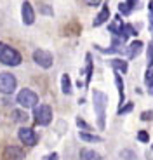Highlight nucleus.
<instances>
[{"instance_id":"nucleus-1","label":"nucleus","mask_w":153,"mask_h":160,"mask_svg":"<svg viewBox=\"0 0 153 160\" xmlns=\"http://www.w3.org/2000/svg\"><path fill=\"white\" fill-rule=\"evenodd\" d=\"M92 99H94V110H96V115H97V125H99V129H105L108 98H106V94H103L101 91H94Z\"/></svg>"},{"instance_id":"nucleus-2","label":"nucleus","mask_w":153,"mask_h":160,"mask_svg":"<svg viewBox=\"0 0 153 160\" xmlns=\"http://www.w3.org/2000/svg\"><path fill=\"white\" fill-rule=\"evenodd\" d=\"M0 63L7 64V66H17L21 64V54L11 45L0 42Z\"/></svg>"},{"instance_id":"nucleus-3","label":"nucleus","mask_w":153,"mask_h":160,"mask_svg":"<svg viewBox=\"0 0 153 160\" xmlns=\"http://www.w3.org/2000/svg\"><path fill=\"white\" fill-rule=\"evenodd\" d=\"M33 117H35V122L38 125H47V124H51V120H52V110H51L49 104H40V106L35 108Z\"/></svg>"},{"instance_id":"nucleus-4","label":"nucleus","mask_w":153,"mask_h":160,"mask_svg":"<svg viewBox=\"0 0 153 160\" xmlns=\"http://www.w3.org/2000/svg\"><path fill=\"white\" fill-rule=\"evenodd\" d=\"M17 103H19L23 108H33V106H37V103H38V96H37L32 89H23V91H19V94H17Z\"/></svg>"},{"instance_id":"nucleus-5","label":"nucleus","mask_w":153,"mask_h":160,"mask_svg":"<svg viewBox=\"0 0 153 160\" xmlns=\"http://www.w3.org/2000/svg\"><path fill=\"white\" fill-rule=\"evenodd\" d=\"M16 77L12 73H0V92L2 94H12L16 91Z\"/></svg>"},{"instance_id":"nucleus-6","label":"nucleus","mask_w":153,"mask_h":160,"mask_svg":"<svg viewBox=\"0 0 153 160\" xmlns=\"http://www.w3.org/2000/svg\"><path fill=\"white\" fill-rule=\"evenodd\" d=\"M33 61H35L38 66H42V68H51L52 63H54L52 54L49 51H44V49H38V51L33 52Z\"/></svg>"},{"instance_id":"nucleus-7","label":"nucleus","mask_w":153,"mask_h":160,"mask_svg":"<svg viewBox=\"0 0 153 160\" xmlns=\"http://www.w3.org/2000/svg\"><path fill=\"white\" fill-rule=\"evenodd\" d=\"M19 139L23 141L24 144H28V146H35L37 144V134L33 129H28V127H21L19 129Z\"/></svg>"},{"instance_id":"nucleus-8","label":"nucleus","mask_w":153,"mask_h":160,"mask_svg":"<svg viewBox=\"0 0 153 160\" xmlns=\"http://www.w3.org/2000/svg\"><path fill=\"white\" fill-rule=\"evenodd\" d=\"M21 14H23V23L24 24H33V21H35V11H33L30 2H24L23 4Z\"/></svg>"},{"instance_id":"nucleus-9","label":"nucleus","mask_w":153,"mask_h":160,"mask_svg":"<svg viewBox=\"0 0 153 160\" xmlns=\"http://www.w3.org/2000/svg\"><path fill=\"white\" fill-rule=\"evenodd\" d=\"M110 18V9L108 5H103V9H101V12L96 16V19H94V26H101L103 23H106Z\"/></svg>"},{"instance_id":"nucleus-10","label":"nucleus","mask_w":153,"mask_h":160,"mask_svg":"<svg viewBox=\"0 0 153 160\" xmlns=\"http://www.w3.org/2000/svg\"><path fill=\"white\" fill-rule=\"evenodd\" d=\"M115 84H117V89H118V98H120V104H124L125 101V91H124V80H122L120 73H115Z\"/></svg>"},{"instance_id":"nucleus-11","label":"nucleus","mask_w":153,"mask_h":160,"mask_svg":"<svg viewBox=\"0 0 153 160\" xmlns=\"http://www.w3.org/2000/svg\"><path fill=\"white\" fill-rule=\"evenodd\" d=\"M80 160H101V155L94 150H80Z\"/></svg>"},{"instance_id":"nucleus-12","label":"nucleus","mask_w":153,"mask_h":160,"mask_svg":"<svg viewBox=\"0 0 153 160\" xmlns=\"http://www.w3.org/2000/svg\"><path fill=\"white\" fill-rule=\"evenodd\" d=\"M143 51V42H139V40H136V42H132V44L129 45V58L132 59V58L139 56Z\"/></svg>"},{"instance_id":"nucleus-13","label":"nucleus","mask_w":153,"mask_h":160,"mask_svg":"<svg viewBox=\"0 0 153 160\" xmlns=\"http://www.w3.org/2000/svg\"><path fill=\"white\" fill-rule=\"evenodd\" d=\"M5 155H7V158H11V160H23L24 153L21 152L19 148H14V146H11V148L5 150Z\"/></svg>"},{"instance_id":"nucleus-14","label":"nucleus","mask_w":153,"mask_h":160,"mask_svg":"<svg viewBox=\"0 0 153 160\" xmlns=\"http://www.w3.org/2000/svg\"><path fill=\"white\" fill-rule=\"evenodd\" d=\"M111 66L117 70L118 73H125V72H127V68H129V66H127V61H122V59H113L111 61Z\"/></svg>"},{"instance_id":"nucleus-15","label":"nucleus","mask_w":153,"mask_h":160,"mask_svg":"<svg viewBox=\"0 0 153 160\" xmlns=\"http://www.w3.org/2000/svg\"><path fill=\"white\" fill-rule=\"evenodd\" d=\"M61 87H63V92H65V94H70V92H72V82H70V77L66 75V73L61 77Z\"/></svg>"},{"instance_id":"nucleus-16","label":"nucleus","mask_w":153,"mask_h":160,"mask_svg":"<svg viewBox=\"0 0 153 160\" xmlns=\"http://www.w3.org/2000/svg\"><path fill=\"white\" fill-rule=\"evenodd\" d=\"M80 139L89 141V143H99L101 138L99 136H92V134H87V131H85V132H80Z\"/></svg>"},{"instance_id":"nucleus-17","label":"nucleus","mask_w":153,"mask_h":160,"mask_svg":"<svg viewBox=\"0 0 153 160\" xmlns=\"http://www.w3.org/2000/svg\"><path fill=\"white\" fill-rule=\"evenodd\" d=\"M12 117H14V120L16 122H26L28 120V115L23 112H19V110H16V112H12Z\"/></svg>"},{"instance_id":"nucleus-18","label":"nucleus","mask_w":153,"mask_h":160,"mask_svg":"<svg viewBox=\"0 0 153 160\" xmlns=\"http://www.w3.org/2000/svg\"><path fill=\"white\" fill-rule=\"evenodd\" d=\"M145 82H146V85H148V87H151V85H153V70L151 68H148V72H146Z\"/></svg>"},{"instance_id":"nucleus-19","label":"nucleus","mask_w":153,"mask_h":160,"mask_svg":"<svg viewBox=\"0 0 153 160\" xmlns=\"http://www.w3.org/2000/svg\"><path fill=\"white\" fill-rule=\"evenodd\" d=\"M118 11H120L122 14H125V16H127V14H131L132 7H131V5L127 4V2H125V4H120V5H118Z\"/></svg>"},{"instance_id":"nucleus-20","label":"nucleus","mask_w":153,"mask_h":160,"mask_svg":"<svg viewBox=\"0 0 153 160\" xmlns=\"http://www.w3.org/2000/svg\"><path fill=\"white\" fill-rule=\"evenodd\" d=\"M92 77V61H91V54H87V84Z\"/></svg>"},{"instance_id":"nucleus-21","label":"nucleus","mask_w":153,"mask_h":160,"mask_svg":"<svg viewBox=\"0 0 153 160\" xmlns=\"http://www.w3.org/2000/svg\"><path fill=\"white\" fill-rule=\"evenodd\" d=\"M153 66V42H150V47H148V68Z\"/></svg>"},{"instance_id":"nucleus-22","label":"nucleus","mask_w":153,"mask_h":160,"mask_svg":"<svg viewBox=\"0 0 153 160\" xmlns=\"http://www.w3.org/2000/svg\"><path fill=\"white\" fill-rule=\"evenodd\" d=\"M137 139L143 141V143H146V141H150V134L146 131H139V134H137Z\"/></svg>"},{"instance_id":"nucleus-23","label":"nucleus","mask_w":153,"mask_h":160,"mask_svg":"<svg viewBox=\"0 0 153 160\" xmlns=\"http://www.w3.org/2000/svg\"><path fill=\"white\" fill-rule=\"evenodd\" d=\"M148 11H150V30L153 32V0L148 4Z\"/></svg>"},{"instance_id":"nucleus-24","label":"nucleus","mask_w":153,"mask_h":160,"mask_svg":"<svg viewBox=\"0 0 153 160\" xmlns=\"http://www.w3.org/2000/svg\"><path fill=\"white\" fill-rule=\"evenodd\" d=\"M76 124H78V127H82V129H85V131H92V127L87 124V122H84L82 118H76Z\"/></svg>"},{"instance_id":"nucleus-25","label":"nucleus","mask_w":153,"mask_h":160,"mask_svg":"<svg viewBox=\"0 0 153 160\" xmlns=\"http://www.w3.org/2000/svg\"><path fill=\"white\" fill-rule=\"evenodd\" d=\"M141 120H145V122L153 120V110H150V112H143L141 113Z\"/></svg>"},{"instance_id":"nucleus-26","label":"nucleus","mask_w":153,"mask_h":160,"mask_svg":"<svg viewBox=\"0 0 153 160\" xmlns=\"http://www.w3.org/2000/svg\"><path fill=\"white\" fill-rule=\"evenodd\" d=\"M85 4L91 5V7H96V5L101 4V0H85Z\"/></svg>"},{"instance_id":"nucleus-27","label":"nucleus","mask_w":153,"mask_h":160,"mask_svg":"<svg viewBox=\"0 0 153 160\" xmlns=\"http://www.w3.org/2000/svg\"><path fill=\"white\" fill-rule=\"evenodd\" d=\"M122 157H125V160H132L134 158V153L132 152H122Z\"/></svg>"},{"instance_id":"nucleus-28","label":"nucleus","mask_w":153,"mask_h":160,"mask_svg":"<svg viewBox=\"0 0 153 160\" xmlns=\"http://www.w3.org/2000/svg\"><path fill=\"white\" fill-rule=\"evenodd\" d=\"M57 158H59V155H57V153H51V155H47L44 160H57Z\"/></svg>"},{"instance_id":"nucleus-29","label":"nucleus","mask_w":153,"mask_h":160,"mask_svg":"<svg viewBox=\"0 0 153 160\" xmlns=\"http://www.w3.org/2000/svg\"><path fill=\"white\" fill-rule=\"evenodd\" d=\"M136 2H137V0H127V4H129L131 7H134V5H136Z\"/></svg>"},{"instance_id":"nucleus-30","label":"nucleus","mask_w":153,"mask_h":160,"mask_svg":"<svg viewBox=\"0 0 153 160\" xmlns=\"http://www.w3.org/2000/svg\"><path fill=\"white\" fill-rule=\"evenodd\" d=\"M148 91H150V94H153V85H151V87L148 89Z\"/></svg>"},{"instance_id":"nucleus-31","label":"nucleus","mask_w":153,"mask_h":160,"mask_svg":"<svg viewBox=\"0 0 153 160\" xmlns=\"http://www.w3.org/2000/svg\"><path fill=\"white\" fill-rule=\"evenodd\" d=\"M151 148H153V146H151Z\"/></svg>"}]
</instances>
